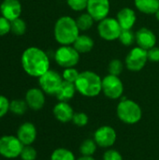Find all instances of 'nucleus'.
I'll return each instance as SVG.
<instances>
[{"instance_id":"nucleus-6","label":"nucleus","mask_w":159,"mask_h":160,"mask_svg":"<svg viewBox=\"0 0 159 160\" xmlns=\"http://www.w3.org/2000/svg\"><path fill=\"white\" fill-rule=\"evenodd\" d=\"M23 146L17 136H2L0 138V156L9 159L16 158L21 156Z\"/></svg>"},{"instance_id":"nucleus-19","label":"nucleus","mask_w":159,"mask_h":160,"mask_svg":"<svg viewBox=\"0 0 159 160\" xmlns=\"http://www.w3.org/2000/svg\"><path fill=\"white\" fill-rule=\"evenodd\" d=\"M77 89H76V86H75V83L73 82H67V81H64L62 82L60 87L58 88L55 96H56V98L59 100V101H68L70 100L75 93H76Z\"/></svg>"},{"instance_id":"nucleus-31","label":"nucleus","mask_w":159,"mask_h":160,"mask_svg":"<svg viewBox=\"0 0 159 160\" xmlns=\"http://www.w3.org/2000/svg\"><path fill=\"white\" fill-rule=\"evenodd\" d=\"M89 118L87 116L86 113L84 112H76L73 115L72 118V122L74 125H76L77 127H84L88 124Z\"/></svg>"},{"instance_id":"nucleus-24","label":"nucleus","mask_w":159,"mask_h":160,"mask_svg":"<svg viewBox=\"0 0 159 160\" xmlns=\"http://www.w3.org/2000/svg\"><path fill=\"white\" fill-rule=\"evenodd\" d=\"M51 160H76V158L74 154L68 149L58 148L52 152Z\"/></svg>"},{"instance_id":"nucleus-21","label":"nucleus","mask_w":159,"mask_h":160,"mask_svg":"<svg viewBox=\"0 0 159 160\" xmlns=\"http://www.w3.org/2000/svg\"><path fill=\"white\" fill-rule=\"evenodd\" d=\"M136 8L142 13L155 14L159 8V0H135Z\"/></svg>"},{"instance_id":"nucleus-30","label":"nucleus","mask_w":159,"mask_h":160,"mask_svg":"<svg viewBox=\"0 0 159 160\" xmlns=\"http://www.w3.org/2000/svg\"><path fill=\"white\" fill-rule=\"evenodd\" d=\"M20 157H21L22 160H36L37 151L31 145H24Z\"/></svg>"},{"instance_id":"nucleus-17","label":"nucleus","mask_w":159,"mask_h":160,"mask_svg":"<svg viewBox=\"0 0 159 160\" xmlns=\"http://www.w3.org/2000/svg\"><path fill=\"white\" fill-rule=\"evenodd\" d=\"M53 115L54 117L61 123H67L72 121L74 112L72 107L65 101H59L53 108Z\"/></svg>"},{"instance_id":"nucleus-10","label":"nucleus","mask_w":159,"mask_h":160,"mask_svg":"<svg viewBox=\"0 0 159 160\" xmlns=\"http://www.w3.org/2000/svg\"><path fill=\"white\" fill-rule=\"evenodd\" d=\"M148 61L147 50L141 47L133 48L126 57V66L130 71L142 70Z\"/></svg>"},{"instance_id":"nucleus-20","label":"nucleus","mask_w":159,"mask_h":160,"mask_svg":"<svg viewBox=\"0 0 159 160\" xmlns=\"http://www.w3.org/2000/svg\"><path fill=\"white\" fill-rule=\"evenodd\" d=\"M72 45L79 53H87L93 49L94 40L87 35H79Z\"/></svg>"},{"instance_id":"nucleus-14","label":"nucleus","mask_w":159,"mask_h":160,"mask_svg":"<svg viewBox=\"0 0 159 160\" xmlns=\"http://www.w3.org/2000/svg\"><path fill=\"white\" fill-rule=\"evenodd\" d=\"M45 93L40 88H31L25 94V101L28 108L33 111H39L45 105Z\"/></svg>"},{"instance_id":"nucleus-25","label":"nucleus","mask_w":159,"mask_h":160,"mask_svg":"<svg viewBox=\"0 0 159 160\" xmlns=\"http://www.w3.org/2000/svg\"><path fill=\"white\" fill-rule=\"evenodd\" d=\"M97 142L95 140L87 139L80 146V152L82 156H93L97 151Z\"/></svg>"},{"instance_id":"nucleus-16","label":"nucleus","mask_w":159,"mask_h":160,"mask_svg":"<svg viewBox=\"0 0 159 160\" xmlns=\"http://www.w3.org/2000/svg\"><path fill=\"white\" fill-rule=\"evenodd\" d=\"M136 42L139 47L148 51L156 46L157 37L153 31L146 27H142L136 33Z\"/></svg>"},{"instance_id":"nucleus-1","label":"nucleus","mask_w":159,"mask_h":160,"mask_svg":"<svg viewBox=\"0 0 159 160\" xmlns=\"http://www.w3.org/2000/svg\"><path fill=\"white\" fill-rule=\"evenodd\" d=\"M21 63L25 73L31 77L39 78L50 69V60L47 53L37 47L25 49L22 54Z\"/></svg>"},{"instance_id":"nucleus-26","label":"nucleus","mask_w":159,"mask_h":160,"mask_svg":"<svg viewBox=\"0 0 159 160\" xmlns=\"http://www.w3.org/2000/svg\"><path fill=\"white\" fill-rule=\"evenodd\" d=\"M118 39L123 45L131 46L136 41V35L131 31V29H122Z\"/></svg>"},{"instance_id":"nucleus-35","label":"nucleus","mask_w":159,"mask_h":160,"mask_svg":"<svg viewBox=\"0 0 159 160\" xmlns=\"http://www.w3.org/2000/svg\"><path fill=\"white\" fill-rule=\"evenodd\" d=\"M103 160H123V157L118 151L111 149L104 153Z\"/></svg>"},{"instance_id":"nucleus-18","label":"nucleus","mask_w":159,"mask_h":160,"mask_svg":"<svg viewBox=\"0 0 159 160\" xmlns=\"http://www.w3.org/2000/svg\"><path fill=\"white\" fill-rule=\"evenodd\" d=\"M136 14L132 8H124L117 13V21L122 29H131L136 22Z\"/></svg>"},{"instance_id":"nucleus-33","label":"nucleus","mask_w":159,"mask_h":160,"mask_svg":"<svg viewBox=\"0 0 159 160\" xmlns=\"http://www.w3.org/2000/svg\"><path fill=\"white\" fill-rule=\"evenodd\" d=\"M10 31H11L10 21H8L3 16H0V37L8 34Z\"/></svg>"},{"instance_id":"nucleus-5","label":"nucleus","mask_w":159,"mask_h":160,"mask_svg":"<svg viewBox=\"0 0 159 160\" xmlns=\"http://www.w3.org/2000/svg\"><path fill=\"white\" fill-rule=\"evenodd\" d=\"M54 60L62 68H73L80 61V53L73 46L62 45L56 50Z\"/></svg>"},{"instance_id":"nucleus-2","label":"nucleus","mask_w":159,"mask_h":160,"mask_svg":"<svg viewBox=\"0 0 159 160\" xmlns=\"http://www.w3.org/2000/svg\"><path fill=\"white\" fill-rule=\"evenodd\" d=\"M54 38L61 45H71L80 35V29L76 21L69 16L59 18L53 29Z\"/></svg>"},{"instance_id":"nucleus-12","label":"nucleus","mask_w":159,"mask_h":160,"mask_svg":"<svg viewBox=\"0 0 159 160\" xmlns=\"http://www.w3.org/2000/svg\"><path fill=\"white\" fill-rule=\"evenodd\" d=\"M87 12L93 17L95 21L100 22L107 18L110 12L109 0H88Z\"/></svg>"},{"instance_id":"nucleus-38","label":"nucleus","mask_w":159,"mask_h":160,"mask_svg":"<svg viewBox=\"0 0 159 160\" xmlns=\"http://www.w3.org/2000/svg\"><path fill=\"white\" fill-rule=\"evenodd\" d=\"M155 16H156V18H157V19L159 21V8H158V10L155 13Z\"/></svg>"},{"instance_id":"nucleus-32","label":"nucleus","mask_w":159,"mask_h":160,"mask_svg":"<svg viewBox=\"0 0 159 160\" xmlns=\"http://www.w3.org/2000/svg\"><path fill=\"white\" fill-rule=\"evenodd\" d=\"M67 5L75 11H82L87 8L88 0H67Z\"/></svg>"},{"instance_id":"nucleus-23","label":"nucleus","mask_w":159,"mask_h":160,"mask_svg":"<svg viewBox=\"0 0 159 160\" xmlns=\"http://www.w3.org/2000/svg\"><path fill=\"white\" fill-rule=\"evenodd\" d=\"M28 106L25 100L13 99L9 103V111L16 115H22L25 113Z\"/></svg>"},{"instance_id":"nucleus-27","label":"nucleus","mask_w":159,"mask_h":160,"mask_svg":"<svg viewBox=\"0 0 159 160\" xmlns=\"http://www.w3.org/2000/svg\"><path fill=\"white\" fill-rule=\"evenodd\" d=\"M11 23V31L16 36H22L26 31V23L24 20L21 18H17L10 22Z\"/></svg>"},{"instance_id":"nucleus-11","label":"nucleus","mask_w":159,"mask_h":160,"mask_svg":"<svg viewBox=\"0 0 159 160\" xmlns=\"http://www.w3.org/2000/svg\"><path fill=\"white\" fill-rule=\"evenodd\" d=\"M117 139L116 132L110 126H103L97 128L94 134V140L99 147L108 148L112 146Z\"/></svg>"},{"instance_id":"nucleus-28","label":"nucleus","mask_w":159,"mask_h":160,"mask_svg":"<svg viewBox=\"0 0 159 160\" xmlns=\"http://www.w3.org/2000/svg\"><path fill=\"white\" fill-rule=\"evenodd\" d=\"M123 63L119 59H113L110 62L108 66V71L109 74L114 75V76H119L122 71H123Z\"/></svg>"},{"instance_id":"nucleus-15","label":"nucleus","mask_w":159,"mask_h":160,"mask_svg":"<svg viewBox=\"0 0 159 160\" xmlns=\"http://www.w3.org/2000/svg\"><path fill=\"white\" fill-rule=\"evenodd\" d=\"M17 138L23 145H31L37 138V128L31 122H25L20 126L17 131Z\"/></svg>"},{"instance_id":"nucleus-3","label":"nucleus","mask_w":159,"mask_h":160,"mask_svg":"<svg viewBox=\"0 0 159 160\" xmlns=\"http://www.w3.org/2000/svg\"><path fill=\"white\" fill-rule=\"evenodd\" d=\"M75 86L81 95L94 98L102 92V80L97 73L86 70L80 73L75 82Z\"/></svg>"},{"instance_id":"nucleus-37","label":"nucleus","mask_w":159,"mask_h":160,"mask_svg":"<svg viewBox=\"0 0 159 160\" xmlns=\"http://www.w3.org/2000/svg\"><path fill=\"white\" fill-rule=\"evenodd\" d=\"M78 160H96L92 156H82Z\"/></svg>"},{"instance_id":"nucleus-9","label":"nucleus","mask_w":159,"mask_h":160,"mask_svg":"<svg viewBox=\"0 0 159 160\" xmlns=\"http://www.w3.org/2000/svg\"><path fill=\"white\" fill-rule=\"evenodd\" d=\"M102 92L111 99H117L121 98L124 92V85L119 76L107 75L102 79Z\"/></svg>"},{"instance_id":"nucleus-34","label":"nucleus","mask_w":159,"mask_h":160,"mask_svg":"<svg viewBox=\"0 0 159 160\" xmlns=\"http://www.w3.org/2000/svg\"><path fill=\"white\" fill-rule=\"evenodd\" d=\"M9 103L10 101L5 96L0 95V118L4 117L9 111Z\"/></svg>"},{"instance_id":"nucleus-7","label":"nucleus","mask_w":159,"mask_h":160,"mask_svg":"<svg viewBox=\"0 0 159 160\" xmlns=\"http://www.w3.org/2000/svg\"><path fill=\"white\" fill-rule=\"evenodd\" d=\"M97 31L101 38L112 41L119 38L122 32V27L120 26L117 19L107 17L99 22Z\"/></svg>"},{"instance_id":"nucleus-13","label":"nucleus","mask_w":159,"mask_h":160,"mask_svg":"<svg viewBox=\"0 0 159 160\" xmlns=\"http://www.w3.org/2000/svg\"><path fill=\"white\" fill-rule=\"evenodd\" d=\"M0 12L8 21L20 18L22 13V4L19 0H3L0 5Z\"/></svg>"},{"instance_id":"nucleus-4","label":"nucleus","mask_w":159,"mask_h":160,"mask_svg":"<svg viewBox=\"0 0 159 160\" xmlns=\"http://www.w3.org/2000/svg\"><path fill=\"white\" fill-rule=\"evenodd\" d=\"M117 116L125 124L134 125L141 121L142 111L138 103L131 99H124L117 106Z\"/></svg>"},{"instance_id":"nucleus-36","label":"nucleus","mask_w":159,"mask_h":160,"mask_svg":"<svg viewBox=\"0 0 159 160\" xmlns=\"http://www.w3.org/2000/svg\"><path fill=\"white\" fill-rule=\"evenodd\" d=\"M148 60L151 62H159V48L158 47H153L152 49L147 51Z\"/></svg>"},{"instance_id":"nucleus-22","label":"nucleus","mask_w":159,"mask_h":160,"mask_svg":"<svg viewBox=\"0 0 159 160\" xmlns=\"http://www.w3.org/2000/svg\"><path fill=\"white\" fill-rule=\"evenodd\" d=\"M94 22H95V20L93 19V17L88 12L81 14L78 17L77 21H76L80 31H87V30H89L93 26Z\"/></svg>"},{"instance_id":"nucleus-29","label":"nucleus","mask_w":159,"mask_h":160,"mask_svg":"<svg viewBox=\"0 0 159 160\" xmlns=\"http://www.w3.org/2000/svg\"><path fill=\"white\" fill-rule=\"evenodd\" d=\"M79 75H80V73H79V71L76 68H65V70L63 71L62 77H63L64 81L75 83V82L77 81Z\"/></svg>"},{"instance_id":"nucleus-8","label":"nucleus","mask_w":159,"mask_h":160,"mask_svg":"<svg viewBox=\"0 0 159 160\" xmlns=\"http://www.w3.org/2000/svg\"><path fill=\"white\" fill-rule=\"evenodd\" d=\"M63 82V77L55 71L49 69L46 73L38 78L40 89L48 95H55Z\"/></svg>"}]
</instances>
